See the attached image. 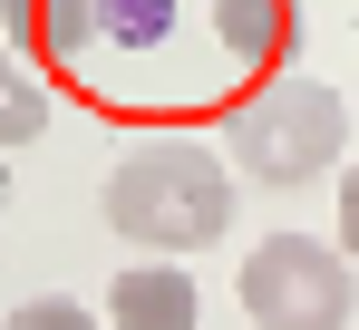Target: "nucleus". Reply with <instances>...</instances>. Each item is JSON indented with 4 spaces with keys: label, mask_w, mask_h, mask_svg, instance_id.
Segmentation results:
<instances>
[{
    "label": "nucleus",
    "mask_w": 359,
    "mask_h": 330,
    "mask_svg": "<svg viewBox=\"0 0 359 330\" xmlns=\"http://www.w3.org/2000/svg\"><path fill=\"white\" fill-rule=\"evenodd\" d=\"M214 156H233L243 185L292 194V185H311V175H330V165L350 156V107H340L330 78H272V88L233 117V136H224Z\"/></svg>",
    "instance_id": "obj_2"
},
{
    "label": "nucleus",
    "mask_w": 359,
    "mask_h": 330,
    "mask_svg": "<svg viewBox=\"0 0 359 330\" xmlns=\"http://www.w3.org/2000/svg\"><path fill=\"white\" fill-rule=\"evenodd\" d=\"M0 194H10V175H0Z\"/></svg>",
    "instance_id": "obj_10"
},
{
    "label": "nucleus",
    "mask_w": 359,
    "mask_h": 330,
    "mask_svg": "<svg viewBox=\"0 0 359 330\" xmlns=\"http://www.w3.org/2000/svg\"><path fill=\"white\" fill-rule=\"evenodd\" d=\"M39 126H49V88L20 68V49H10V39H0V146H29Z\"/></svg>",
    "instance_id": "obj_5"
},
{
    "label": "nucleus",
    "mask_w": 359,
    "mask_h": 330,
    "mask_svg": "<svg viewBox=\"0 0 359 330\" xmlns=\"http://www.w3.org/2000/svg\"><path fill=\"white\" fill-rule=\"evenodd\" d=\"M107 233L136 243V253H165V263H194L214 243H233V165L194 136H156L136 156L107 165Z\"/></svg>",
    "instance_id": "obj_1"
},
{
    "label": "nucleus",
    "mask_w": 359,
    "mask_h": 330,
    "mask_svg": "<svg viewBox=\"0 0 359 330\" xmlns=\"http://www.w3.org/2000/svg\"><path fill=\"white\" fill-rule=\"evenodd\" d=\"M243 311L252 330H350L359 311V263L320 233H262L243 253Z\"/></svg>",
    "instance_id": "obj_3"
},
{
    "label": "nucleus",
    "mask_w": 359,
    "mask_h": 330,
    "mask_svg": "<svg viewBox=\"0 0 359 330\" xmlns=\"http://www.w3.org/2000/svg\"><path fill=\"white\" fill-rule=\"evenodd\" d=\"M194 311H204L194 272L165 263V253H136V263L107 282V311H97V321H117V330H194Z\"/></svg>",
    "instance_id": "obj_4"
},
{
    "label": "nucleus",
    "mask_w": 359,
    "mask_h": 330,
    "mask_svg": "<svg viewBox=\"0 0 359 330\" xmlns=\"http://www.w3.org/2000/svg\"><path fill=\"white\" fill-rule=\"evenodd\" d=\"M0 330H107V321H97L88 301H68V291H39V301H20Z\"/></svg>",
    "instance_id": "obj_7"
},
{
    "label": "nucleus",
    "mask_w": 359,
    "mask_h": 330,
    "mask_svg": "<svg viewBox=\"0 0 359 330\" xmlns=\"http://www.w3.org/2000/svg\"><path fill=\"white\" fill-rule=\"evenodd\" d=\"M340 175V214H330V233H340V263H359V165H330Z\"/></svg>",
    "instance_id": "obj_8"
},
{
    "label": "nucleus",
    "mask_w": 359,
    "mask_h": 330,
    "mask_svg": "<svg viewBox=\"0 0 359 330\" xmlns=\"http://www.w3.org/2000/svg\"><path fill=\"white\" fill-rule=\"evenodd\" d=\"M39 29V0H10V39H29Z\"/></svg>",
    "instance_id": "obj_9"
},
{
    "label": "nucleus",
    "mask_w": 359,
    "mask_h": 330,
    "mask_svg": "<svg viewBox=\"0 0 359 330\" xmlns=\"http://www.w3.org/2000/svg\"><path fill=\"white\" fill-rule=\"evenodd\" d=\"M214 20H224L233 58H282V39H292V0H224Z\"/></svg>",
    "instance_id": "obj_6"
}]
</instances>
